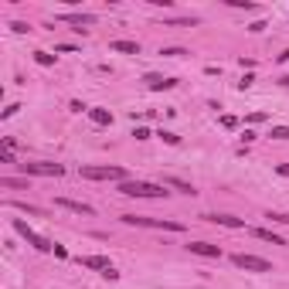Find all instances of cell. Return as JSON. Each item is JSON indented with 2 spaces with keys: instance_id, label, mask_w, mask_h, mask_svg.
<instances>
[{
  "instance_id": "cell-18",
  "label": "cell",
  "mask_w": 289,
  "mask_h": 289,
  "mask_svg": "<svg viewBox=\"0 0 289 289\" xmlns=\"http://www.w3.org/2000/svg\"><path fill=\"white\" fill-rule=\"evenodd\" d=\"M34 61H38V65H55V58H51V55H48V51H34Z\"/></svg>"
},
{
  "instance_id": "cell-11",
  "label": "cell",
  "mask_w": 289,
  "mask_h": 289,
  "mask_svg": "<svg viewBox=\"0 0 289 289\" xmlns=\"http://www.w3.org/2000/svg\"><path fill=\"white\" fill-rule=\"evenodd\" d=\"M143 82L150 85V89H156V92H160V89H174V85H177V78H164V75H156V72H150Z\"/></svg>"
},
{
  "instance_id": "cell-19",
  "label": "cell",
  "mask_w": 289,
  "mask_h": 289,
  "mask_svg": "<svg viewBox=\"0 0 289 289\" xmlns=\"http://www.w3.org/2000/svg\"><path fill=\"white\" fill-rule=\"evenodd\" d=\"M269 136H276V140H289V126H272V133Z\"/></svg>"
},
{
  "instance_id": "cell-6",
  "label": "cell",
  "mask_w": 289,
  "mask_h": 289,
  "mask_svg": "<svg viewBox=\"0 0 289 289\" xmlns=\"http://www.w3.org/2000/svg\"><path fill=\"white\" fill-rule=\"evenodd\" d=\"M24 174H34V177H61L65 167L61 164H21Z\"/></svg>"
},
{
  "instance_id": "cell-3",
  "label": "cell",
  "mask_w": 289,
  "mask_h": 289,
  "mask_svg": "<svg viewBox=\"0 0 289 289\" xmlns=\"http://www.w3.org/2000/svg\"><path fill=\"white\" fill-rule=\"evenodd\" d=\"M14 232L21 235V238H24L27 245H34L38 252H51V248H55V245L48 242V238H41L38 232H31V228H27V221H21V218H14Z\"/></svg>"
},
{
  "instance_id": "cell-12",
  "label": "cell",
  "mask_w": 289,
  "mask_h": 289,
  "mask_svg": "<svg viewBox=\"0 0 289 289\" xmlns=\"http://www.w3.org/2000/svg\"><path fill=\"white\" fill-rule=\"evenodd\" d=\"M204 218L214 221V224H224V228H245L242 218H232V214H204Z\"/></svg>"
},
{
  "instance_id": "cell-26",
  "label": "cell",
  "mask_w": 289,
  "mask_h": 289,
  "mask_svg": "<svg viewBox=\"0 0 289 289\" xmlns=\"http://www.w3.org/2000/svg\"><path fill=\"white\" fill-rule=\"evenodd\" d=\"M17 109H21V106H17V102H14V106H7V109L0 112V116H4V119H11V116H14V112H17Z\"/></svg>"
},
{
  "instance_id": "cell-5",
  "label": "cell",
  "mask_w": 289,
  "mask_h": 289,
  "mask_svg": "<svg viewBox=\"0 0 289 289\" xmlns=\"http://www.w3.org/2000/svg\"><path fill=\"white\" fill-rule=\"evenodd\" d=\"M232 262H235L238 269H245V272H272V266H269L266 259H259V255H245V252L232 255Z\"/></svg>"
},
{
  "instance_id": "cell-17",
  "label": "cell",
  "mask_w": 289,
  "mask_h": 289,
  "mask_svg": "<svg viewBox=\"0 0 289 289\" xmlns=\"http://www.w3.org/2000/svg\"><path fill=\"white\" fill-rule=\"evenodd\" d=\"M167 184H170V187H177L180 194H194V187H190V184H184V180H177V177H167Z\"/></svg>"
},
{
  "instance_id": "cell-23",
  "label": "cell",
  "mask_w": 289,
  "mask_h": 289,
  "mask_svg": "<svg viewBox=\"0 0 289 289\" xmlns=\"http://www.w3.org/2000/svg\"><path fill=\"white\" fill-rule=\"evenodd\" d=\"M17 208H21V211H27V214H41V208H34V204H24V201H17Z\"/></svg>"
},
{
  "instance_id": "cell-28",
  "label": "cell",
  "mask_w": 289,
  "mask_h": 289,
  "mask_svg": "<svg viewBox=\"0 0 289 289\" xmlns=\"http://www.w3.org/2000/svg\"><path fill=\"white\" fill-rule=\"evenodd\" d=\"M279 61H289V51H282V55H279Z\"/></svg>"
},
{
  "instance_id": "cell-27",
  "label": "cell",
  "mask_w": 289,
  "mask_h": 289,
  "mask_svg": "<svg viewBox=\"0 0 289 289\" xmlns=\"http://www.w3.org/2000/svg\"><path fill=\"white\" fill-rule=\"evenodd\" d=\"M0 164H14V150H4L0 153Z\"/></svg>"
},
{
  "instance_id": "cell-16",
  "label": "cell",
  "mask_w": 289,
  "mask_h": 289,
  "mask_svg": "<svg viewBox=\"0 0 289 289\" xmlns=\"http://www.w3.org/2000/svg\"><path fill=\"white\" fill-rule=\"evenodd\" d=\"M0 187H11V190H21V187H27V180H21V177H0Z\"/></svg>"
},
{
  "instance_id": "cell-9",
  "label": "cell",
  "mask_w": 289,
  "mask_h": 289,
  "mask_svg": "<svg viewBox=\"0 0 289 289\" xmlns=\"http://www.w3.org/2000/svg\"><path fill=\"white\" fill-rule=\"evenodd\" d=\"M82 266H85V269H99L102 276H106V272L112 269V262L106 255H82Z\"/></svg>"
},
{
  "instance_id": "cell-2",
  "label": "cell",
  "mask_w": 289,
  "mask_h": 289,
  "mask_svg": "<svg viewBox=\"0 0 289 289\" xmlns=\"http://www.w3.org/2000/svg\"><path fill=\"white\" fill-rule=\"evenodd\" d=\"M122 221L126 224H136V228H167V232H184V224L180 221H160V218H143V214H122Z\"/></svg>"
},
{
  "instance_id": "cell-22",
  "label": "cell",
  "mask_w": 289,
  "mask_h": 289,
  "mask_svg": "<svg viewBox=\"0 0 289 289\" xmlns=\"http://www.w3.org/2000/svg\"><path fill=\"white\" fill-rule=\"evenodd\" d=\"M160 140H164V143H170V146H177V143H180V136H177V133H160Z\"/></svg>"
},
{
  "instance_id": "cell-13",
  "label": "cell",
  "mask_w": 289,
  "mask_h": 289,
  "mask_svg": "<svg viewBox=\"0 0 289 289\" xmlns=\"http://www.w3.org/2000/svg\"><path fill=\"white\" fill-rule=\"evenodd\" d=\"M109 51H119V55H140V45L136 41H126V38H119V41H112Z\"/></svg>"
},
{
  "instance_id": "cell-4",
  "label": "cell",
  "mask_w": 289,
  "mask_h": 289,
  "mask_svg": "<svg viewBox=\"0 0 289 289\" xmlns=\"http://www.w3.org/2000/svg\"><path fill=\"white\" fill-rule=\"evenodd\" d=\"M82 177L85 180H126V170L122 167H82Z\"/></svg>"
},
{
  "instance_id": "cell-1",
  "label": "cell",
  "mask_w": 289,
  "mask_h": 289,
  "mask_svg": "<svg viewBox=\"0 0 289 289\" xmlns=\"http://www.w3.org/2000/svg\"><path fill=\"white\" fill-rule=\"evenodd\" d=\"M119 194H126V198H167L170 190H164V184H150V180H122Z\"/></svg>"
},
{
  "instance_id": "cell-8",
  "label": "cell",
  "mask_w": 289,
  "mask_h": 289,
  "mask_svg": "<svg viewBox=\"0 0 289 289\" xmlns=\"http://www.w3.org/2000/svg\"><path fill=\"white\" fill-rule=\"evenodd\" d=\"M187 248L194 252V255H204V259H221V248L211 245V242H190Z\"/></svg>"
},
{
  "instance_id": "cell-7",
  "label": "cell",
  "mask_w": 289,
  "mask_h": 289,
  "mask_svg": "<svg viewBox=\"0 0 289 289\" xmlns=\"http://www.w3.org/2000/svg\"><path fill=\"white\" fill-rule=\"evenodd\" d=\"M58 208H65V211H75V214H95V208L92 204H85V201H72V198H55Z\"/></svg>"
},
{
  "instance_id": "cell-21",
  "label": "cell",
  "mask_w": 289,
  "mask_h": 289,
  "mask_svg": "<svg viewBox=\"0 0 289 289\" xmlns=\"http://www.w3.org/2000/svg\"><path fill=\"white\" fill-rule=\"evenodd\" d=\"M228 4H232V7H245V11H255V4H252V0H228Z\"/></svg>"
},
{
  "instance_id": "cell-25",
  "label": "cell",
  "mask_w": 289,
  "mask_h": 289,
  "mask_svg": "<svg viewBox=\"0 0 289 289\" xmlns=\"http://www.w3.org/2000/svg\"><path fill=\"white\" fill-rule=\"evenodd\" d=\"M221 126H224V130H235V126H238V119H235V116H221Z\"/></svg>"
},
{
  "instance_id": "cell-20",
  "label": "cell",
  "mask_w": 289,
  "mask_h": 289,
  "mask_svg": "<svg viewBox=\"0 0 289 289\" xmlns=\"http://www.w3.org/2000/svg\"><path fill=\"white\" fill-rule=\"evenodd\" d=\"M160 55H167V58H180V55H187L184 48H160Z\"/></svg>"
},
{
  "instance_id": "cell-15",
  "label": "cell",
  "mask_w": 289,
  "mask_h": 289,
  "mask_svg": "<svg viewBox=\"0 0 289 289\" xmlns=\"http://www.w3.org/2000/svg\"><path fill=\"white\" fill-rule=\"evenodd\" d=\"M252 235H255V238H262V242H272V245H286L282 238H279V235L269 232V228H252Z\"/></svg>"
},
{
  "instance_id": "cell-10",
  "label": "cell",
  "mask_w": 289,
  "mask_h": 289,
  "mask_svg": "<svg viewBox=\"0 0 289 289\" xmlns=\"http://www.w3.org/2000/svg\"><path fill=\"white\" fill-rule=\"evenodd\" d=\"M61 21L75 24V31H85V27L95 24V17H92V14H61Z\"/></svg>"
},
{
  "instance_id": "cell-24",
  "label": "cell",
  "mask_w": 289,
  "mask_h": 289,
  "mask_svg": "<svg viewBox=\"0 0 289 289\" xmlns=\"http://www.w3.org/2000/svg\"><path fill=\"white\" fill-rule=\"evenodd\" d=\"M133 136H136V140H150V130H146V126H136Z\"/></svg>"
},
{
  "instance_id": "cell-14",
  "label": "cell",
  "mask_w": 289,
  "mask_h": 289,
  "mask_svg": "<svg viewBox=\"0 0 289 289\" xmlns=\"http://www.w3.org/2000/svg\"><path fill=\"white\" fill-rule=\"evenodd\" d=\"M89 119L95 126H112V112L109 109H89Z\"/></svg>"
}]
</instances>
